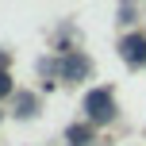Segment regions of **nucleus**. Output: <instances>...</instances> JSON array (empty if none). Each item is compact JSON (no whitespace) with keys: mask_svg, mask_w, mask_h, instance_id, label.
Instances as JSON below:
<instances>
[{"mask_svg":"<svg viewBox=\"0 0 146 146\" xmlns=\"http://www.w3.org/2000/svg\"><path fill=\"white\" fill-rule=\"evenodd\" d=\"M131 19H135V8L123 4V8H119V23H131Z\"/></svg>","mask_w":146,"mask_h":146,"instance_id":"obj_7","label":"nucleus"},{"mask_svg":"<svg viewBox=\"0 0 146 146\" xmlns=\"http://www.w3.org/2000/svg\"><path fill=\"white\" fill-rule=\"evenodd\" d=\"M119 54L127 66H142L146 62V35H123L119 38Z\"/></svg>","mask_w":146,"mask_h":146,"instance_id":"obj_2","label":"nucleus"},{"mask_svg":"<svg viewBox=\"0 0 146 146\" xmlns=\"http://www.w3.org/2000/svg\"><path fill=\"white\" fill-rule=\"evenodd\" d=\"M85 111H88V123H108L111 119V88H92L85 92Z\"/></svg>","mask_w":146,"mask_h":146,"instance_id":"obj_1","label":"nucleus"},{"mask_svg":"<svg viewBox=\"0 0 146 146\" xmlns=\"http://www.w3.org/2000/svg\"><path fill=\"white\" fill-rule=\"evenodd\" d=\"M85 73H88V62H85V58H73V54H69V58H62V77H66V81L85 77Z\"/></svg>","mask_w":146,"mask_h":146,"instance_id":"obj_3","label":"nucleus"},{"mask_svg":"<svg viewBox=\"0 0 146 146\" xmlns=\"http://www.w3.org/2000/svg\"><path fill=\"white\" fill-rule=\"evenodd\" d=\"M8 92H12V77H8V73L4 69H0V100H4V96Z\"/></svg>","mask_w":146,"mask_h":146,"instance_id":"obj_6","label":"nucleus"},{"mask_svg":"<svg viewBox=\"0 0 146 146\" xmlns=\"http://www.w3.org/2000/svg\"><path fill=\"white\" fill-rule=\"evenodd\" d=\"M88 139H92V123H81V127H69L66 131L69 146H88Z\"/></svg>","mask_w":146,"mask_h":146,"instance_id":"obj_4","label":"nucleus"},{"mask_svg":"<svg viewBox=\"0 0 146 146\" xmlns=\"http://www.w3.org/2000/svg\"><path fill=\"white\" fill-rule=\"evenodd\" d=\"M15 115H23V119L35 115V96L31 92H19V111H15Z\"/></svg>","mask_w":146,"mask_h":146,"instance_id":"obj_5","label":"nucleus"}]
</instances>
